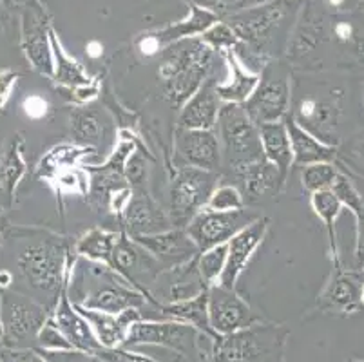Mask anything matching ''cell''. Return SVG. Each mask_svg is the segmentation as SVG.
I'll return each instance as SVG.
<instances>
[{
  "instance_id": "obj_15",
  "label": "cell",
  "mask_w": 364,
  "mask_h": 362,
  "mask_svg": "<svg viewBox=\"0 0 364 362\" xmlns=\"http://www.w3.org/2000/svg\"><path fill=\"white\" fill-rule=\"evenodd\" d=\"M174 165L201 171L220 172L223 165L220 138L214 131L176 129L174 134Z\"/></svg>"
},
{
  "instance_id": "obj_44",
  "label": "cell",
  "mask_w": 364,
  "mask_h": 362,
  "mask_svg": "<svg viewBox=\"0 0 364 362\" xmlns=\"http://www.w3.org/2000/svg\"><path fill=\"white\" fill-rule=\"evenodd\" d=\"M46 362H102L95 353H87L82 350H42V348H35Z\"/></svg>"
},
{
  "instance_id": "obj_12",
  "label": "cell",
  "mask_w": 364,
  "mask_h": 362,
  "mask_svg": "<svg viewBox=\"0 0 364 362\" xmlns=\"http://www.w3.org/2000/svg\"><path fill=\"white\" fill-rule=\"evenodd\" d=\"M214 362H268L276 357L283 339L272 326L247 328L230 335H218Z\"/></svg>"
},
{
  "instance_id": "obj_35",
  "label": "cell",
  "mask_w": 364,
  "mask_h": 362,
  "mask_svg": "<svg viewBox=\"0 0 364 362\" xmlns=\"http://www.w3.org/2000/svg\"><path fill=\"white\" fill-rule=\"evenodd\" d=\"M26 172L24 158H22V139L13 142L9 151L0 159V194L13 199L15 188Z\"/></svg>"
},
{
  "instance_id": "obj_1",
  "label": "cell",
  "mask_w": 364,
  "mask_h": 362,
  "mask_svg": "<svg viewBox=\"0 0 364 362\" xmlns=\"http://www.w3.org/2000/svg\"><path fill=\"white\" fill-rule=\"evenodd\" d=\"M303 2L270 0L223 18L237 38L234 53L248 71L259 75L264 65L284 56Z\"/></svg>"
},
{
  "instance_id": "obj_8",
  "label": "cell",
  "mask_w": 364,
  "mask_h": 362,
  "mask_svg": "<svg viewBox=\"0 0 364 362\" xmlns=\"http://www.w3.org/2000/svg\"><path fill=\"white\" fill-rule=\"evenodd\" d=\"M48 308L22 292L2 290L0 326L2 348H36V339L48 321Z\"/></svg>"
},
{
  "instance_id": "obj_61",
  "label": "cell",
  "mask_w": 364,
  "mask_h": 362,
  "mask_svg": "<svg viewBox=\"0 0 364 362\" xmlns=\"http://www.w3.org/2000/svg\"><path fill=\"white\" fill-rule=\"evenodd\" d=\"M0 348H2V344H0Z\"/></svg>"
},
{
  "instance_id": "obj_3",
  "label": "cell",
  "mask_w": 364,
  "mask_h": 362,
  "mask_svg": "<svg viewBox=\"0 0 364 362\" xmlns=\"http://www.w3.org/2000/svg\"><path fill=\"white\" fill-rule=\"evenodd\" d=\"M216 55L200 36L180 40L164 49L158 76L164 96L172 107H183L205 80L213 76Z\"/></svg>"
},
{
  "instance_id": "obj_28",
  "label": "cell",
  "mask_w": 364,
  "mask_h": 362,
  "mask_svg": "<svg viewBox=\"0 0 364 362\" xmlns=\"http://www.w3.org/2000/svg\"><path fill=\"white\" fill-rule=\"evenodd\" d=\"M221 55H223L225 62H227L228 69H230V78H228V82H223V84L218 82V95H220L223 104L243 105L245 102L252 96L254 89L259 84V75L248 71V69L241 64L240 58H237L236 53H234L232 49L221 53Z\"/></svg>"
},
{
  "instance_id": "obj_10",
  "label": "cell",
  "mask_w": 364,
  "mask_h": 362,
  "mask_svg": "<svg viewBox=\"0 0 364 362\" xmlns=\"http://www.w3.org/2000/svg\"><path fill=\"white\" fill-rule=\"evenodd\" d=\"M51 18L41 0H26L21 9V46L33 69L53 78L55 62L51 51Z\"/></svg>"
},
{
  "instance_id": "obj_30",
  "label": "cell",
  "mask_w": 364,
  "mask_h": 362,
  "mask_svg": "<svg viewBox=\"0 0 364 362\" xmlns=\"http://www.w3.org/2000/svg\"><path fill=\"white\" fill-rule=\"evenodd\" d=\"M158 310L165 319L191 324L210 339L218 337L210 328V323H208V288L193 299H185V301H178V303L158 304Z\"/></svg>"
},
{
  "instance_id": "obj_53",
  "label": "cell",
  "mask_w": 364,
  "mask_h": 362,
  "mask_svg": "<svg viewBox=\"0 0 364 362\" xmlns=\"http://www.w3.org/2000/svg\"><path fill=\"white\" fill-rule=\"evenodd\" d=\"M58 181H60V187L65 188L68 192H76V187H80L82 191H85L84 181H78V178H76L73 172H64V174H60Z\"/></svg>"
},
{
  "instance_id": "obj_29",
  "label": "cell",
  "mask_w": 364,
  "mask_h": 362,
  "mask_svg": "<svg viewBox=\"0 0 364 362\" xmlns=\"http://www.w3.org/2000/svg\"><path fill=\"white\" fill-rule=\"evenodd\" d=\"M259 138L264 159L272 164L284 179L289 178V172L294 165V154L287 124L276 122V124L259 125Z\"/></svg>"
},
{
  "instance_id": "obj_4",
  "label": "cell",
  "mask_w": 364,
  "mask_h": 362,
  "mask_svg": "<svg viewBox=\"0 0 364 362\" xmlns=\"http://www.w3.org/2000/svg\"><path fill=\"white\" fill-rule=\"evenodd\" d=\"M333 44L332 16L321 0H304L287 46V60L294 68L321 64L323 55Z\"/></svg>"
},
{
  "instance_id": "obj_33",
  "label": "cell",
  "mask_w": 364,
  "mask_h": 362,
  "mask_svg": "<svg viewBox=\"0 0 364 362\" xmlns=\"http://www.w3.org/2000/svg\"><path fill=\"white\" fill-rule=\"evenodd\" d=\"M120 238V232H109L104 228H91L85 232L78 243H76V254L82 257L102 263L104 267L111 268L112 252L117 247V241Z\"/></svg>"
},
{
  "instance_id": "obj_47",
  "label": "cell",
  "mask_w": 364,
  "mask_h": 362,
  "mask_svg": "<svg viewBox=\"0 0 364 362\" xmlns=\"http://www.w3.org/2000/svg\"><path fill=\"white\" fill-rule=\"evenodd\" d=\"M0 362H46L35 348H0Z\"/></svg>"
},
{
  "instance_id": "obj_20",
  "label": "cell",
  "mask_w": 364,
  "mask_h": 362,
  "mask_svg": "<svg viewBox=\"0 0 364 362\" xmlns=\"http://www.w3.org/2000/svg\"><path fill=\"white\" fill-rule=\"evenodd\" d=\"M132 239L140 243L145 250L151 252L158 259V263L164 267V270L183 267L200 255L196 243L188 238L185 228L172 227L160 234L140 235V238Z\"/></svg>"
},
{
  "instance_id": "obj_52",
  "label": "cell",
  "mask_w": 364,
  "mask_h": 362,
  "mask_svg": "<svg viewBox=\"0 0 364 362\" xmlns=\"http://www.w3.org/2000/svg\"><path fill=\"white\" fill-rule=\"evenodd\" d=\"M350 49H352V55L355 56V62L364 68V26L359 28L355 26V31H353L352 42H350Z\"/></svg>"
},
{
  "instance_id": "obj_46",
  "label": "cell",
  "mask_w": 364,
  "mask_h": 362,
  "mask_svg": "<svg viewBox=\"0 0 364 362\" xmlns=\"http://www.w3.org/2000/svg\"><path fill=\"white\" fill-rule=\"evenodd\" d=\"M187 4L198 6L223 20L237 13V0H187Z\"/></svg>"
},
{
  "instance_id": "obj_24",
  "label": "cell",
  "mask_w": 364,
  "mask_h": 362,
  "mask_svg": "<svg viewBox=\"0 0 364 362\" xmlns=\"http://www.w3.org/2000/svg\"><path fill=\"white\" fill-rule=\"evenodd\" d=\"M218 80L214 76L207 78L200 89L180 109L178 129H203L214 131L218 124V115L221 109V98L216 91Z\"/></svg>"
},
{
  "instance_id": "obj_5",
  "label": "cell",
  "mask_w": 364,
  "mask_h": 362,
  "mask_svg": "<svg viewBox=\"0 0 364 362\" xmlns=\"http://www.w3.org/2000/svg\"><path fill=\"white\" fill-rule=\"evenodd\" d=\"M218 138L225 167L230 174L264 159L259 127L248 118L241 104H221L218 115Z\"/></svg>"
},
{
  "instance_id": "obj_57",
  "label": "cell",
  "mask_w": 364,
  "mask_h": 362,
  "mask_svg": "<svg viewBox=\"0 0 364 362\" xmlns=\"http://www.w3.org/2000/svg\"><path fill=\"white\" fill-rule=\"evenodd\" d=\"M360 304L364 307V283L360 284Z\"/></svg>"
},
{
  "instance_id": "obj_14",
  "label": "cell",
  "mask_w": 364,
  "mask_h": 362,
  "mask_svg": "<svg viewBox=\"0 0 364 362\" xmlns=\"http://www.w3.org/2000/svg\"><path fill=\"white\" fill-rule=\"evenodd\" d=\"M257 218L259 215L247 212L245 208L228 212L203 208L200 214L191 219V223L185 227V230H187L188 238L196 243L198 250L205 252L208 248L227 245L237 232L243 230Z\"/></svg>"
},
{
  "instance_id": "obj_19",
  "label": "cell",
  "mask_w": 364,
  "mask_h": 362,
  "mask_svg": "<svg viewBox=\"0 0 364 362\" xmlns=\"http://www.w3.org/2000/svg\"><path fill=\"white\" fill-rule=\"evenodd\" d=\"M268 225L270 219L268 218H257L256 221L245 227L243 230L237 232L230 241L227 243V263H225V270L221 274L218 284L225 288L234 290L236 288L237 279L243 274L247 268L248 261L252 257L254 252L257 250L261 243H263L264 235H267Z\"/></svg>"
},
{
  "instance_id": "obj_36",
  "label": "cell",
  "mask_w": 364,
  "mask_h": 362,
  "mask_svg": "<svg viewBox=\"0 0 364 362\" xmlns=\"http://www.w3.org/2000/svg\"><path fill=\"white\" fill-rule=\"evenodd\" d=\"M227 263V245L208 248L198 255V272L208 288L218 284Z\"/></svg>"
},
{
  "instance_id": "obj_9",
  "label": "cell",
  "mask_w": 364,
  "mask_h": 362,
  "mask_svg": "<svg viewBox=\"0 0 364 362\" xmlns=\"http://www.w3.org/2000/svg\"><path fill=\"white\" fill-rule=\"evenodd\" d=\"M220 174L193 167H178L168 188V219L174 228H185L207 207Z\"/></svg>"
},
{
  "instance_id": "obj_54",
  "label": "cell",
  "mask_w": 364,
  "mask_h": 362,
  "mask_svg": "<svg viewBox=\"0 0 364 362\" xmlns=\"http://www.w3.org/2000/svg\"><path fill=\"white\" fill-rule=\"evenodd\" d=\"M270 2V0H237V11H243L248 8H256V6H263Z\"/></svg>"
},
{
  "instance_id": "obj_45",
  "label": "cell",
  "mask_w": 364,
  "mask_h": 362,
  "mask_svg": "<svg viewBox=\"0 0 364 362\" xmlns=\"http://www.w3.org/2000/svg\"><path fill=\"white\" fill-rule=\"evenodd\" d=\"M98 358L102 362H160L156 358H151L147 355L134 353V351H127L125 348H100L97 350Z\"/></svg>"
},
{
  "instance_id": "obj_49",
  "label": "cell",
  "mask_w": 364,
  "mask_h": 362,
  "mask_svg": "<svg viewBox=\"0 0 364 362\" xmlns=\"http://www.w3.org/2000/svg\"><path fill=\"white\" fill-rule=\"evenodd\" d=\"M49 105L42 96H29L24 102V112L33 119H41L48 115Z\"/></svg>"
},
{
  "instance_id": "obj_2",
  "label": "cell",
  "mask_w": 364,
  "mask_h": 362,
  "mask_svg": "<svg viewBox=\"0 0 364 362\" xmlns=\"http://www.w3.org/2000/svg\"><path fill=\"white\" fill-rule=\"evenodd\" d=\"M68 265V245L53 234L29 239L16 257V272L28 288L29 297L44 304L49 312L56 307L62 288L71 277Z\"/></svg>"
},
{
  "instance_id": "obj_34",
  "label": "cell",
  "mask_w": 364,
  "mask_h": 362,
  "mask_svg": "<svg viewBox=\"0 0 364 362\" xmlns=\"http://www.w3.org/2000/svg\"><path fill=\"white\" fill-rule=\"evenodd\" d=\"M310 205H312V211L316 212L317 218L321 219L328 232V241H330V252L333 255V261H339V254H337V238H336V219L337 215L343 211V205L337 199V196L333 194L332 188H326V191L314 192L312 198H310Z\"/></svg>"
},
{
  "instance_id": "obj_42",
  "label": "cell",
  "mask_w": 364,
  "mask_h": 362,
  "mask_svg": "<svg viewBox=\"0 0 364 362\" xmlns=\"http://www.w3.org/2000/svg\"><path fill=\"white\" fill-rule=\"evenodd\" d=\"M124 176L125 181L129 183L131 188H141L147 183V176H149V167H147V159L141 152L134 151L125 161L124 167Z\"/></svg>"
},
{
  "instance_id": "obj_60",
  "label": "cell",
  "mask_w": 364,
  "mask_h": 362,
  "mask_svg": "<svg viewBox=\"0 0 364 362\" xmlns=\"http://www.w3.org/2000/svg\"><path fill=\"white\" fill-rule=\"evenodd\" d=\"M0 299H2V290H0Z\"/></svg>"
},
{
  "instance_id": "obj_23",
  "label": "cell",
  "mask_w": 364,
  "mask_h": 362,
  "mask_svg": "<svg viewBox=\"0 0 364 362\" xmlns=\"http://www.w3.org/2000/svg\"><path fill=\"white\" fill-rule=\"evenodd\" d=\"M145 295L141 292L134 290L131 284L122 279L120 275H111L107 279V283L100 284L85 299L82 303H75L78 307L89 308V310H98L105 312V314L118 315L125 310L131 308H144L145 307Z\"/></svg>"
},
{
  "instance_id": "obj_25",
  "label": "cell",
  "mask_w": 364,
  "mask_h": 362,
  "mask_svg": "<svg viewBox=\"0 0 364 362\" xmlns=\"http://www.w3.org/2000/svg\"><path fill=\"white\" fill-rule=\"evenodd\" d=\"M75 307L85 317L102 348L122 346L125 337H127L129 328L138 321H144L138 308H131V310H125L118 315H112L105 314V312L89 310V308L78 307V304H75Z\"/></svg>"
},
{
  "instance_id": "obj_48",
  "label": "cell",
  "mask_w": 364,
  "mask_h": 362,
  "mask_svg": "<svg viewBox=\"0 0 364 362\" xmlns=\"http://www.w3.org/2000/svg\"><path fill=\"white\" fill-rule=\"evenodd\" d=\"M16 80H18V73L15 71H0V111L6 107V104L11 98V91L16 85Z\"/></svg>"
},
{
  "instance_id": "obj_56",
  "label": "cell",
  "mask_w": 364,
  "mask_h": 362,
  "mask_svg": "<svg viewBox=\"0 0 364 362\" xmlns=\"http://www.w3.org/2000/svg\"><path fill=\"white\" fill-rule=\"evenodd\" d=\"M6 6H8V0H0V18H2V13H4Z\"/></svg>"
},
{
  "instance_id": "obj_31",
  "label": "cell",
  "mask_w": 364,
  "mask_h": 362,
  "mask_svg": "<svg viewBox=\"0 0 364 362\" xmlns=\"http://www.w3.org/2000/svg\"><path fill=\"white\" fill-rule=\"evenodd\" d=\"M71 136L85 149H98L107 136L105 119L97 109L78 107L71 111Z\"/></svg>"
},
{
  "instance_id": "obj_13",
  "label": "cell",
  "mask_w": 364,
  "mask_h": 362,
  "mask_svg": "<svg viewBox=\"0 0 364 362\" xmlns=\"http://www.w3.org/2000/svg\"><path fill=\"white\" fill-rule=\"evenodd\" d=\"M111 270H114L122 279H125L134 290L141 292L147 297V301L154 303L156 307L160 304L152 299L149 288L160 279L164 267L158 263V259L151 252L145 250L140 243L129 238L125 232H120L117 247L112 252Z\"/></svg>"
},
{
  "instance_id": "obj_59",
  "label": "cell",
  "mask_w": 364,
  "mask_h": 362,
  "mask_svg": "<svg viewBox=\"0 0 364 362\" xmlns=\"http://www.w3.org/2000/svg\"><path fill=\"white\" fill-rule=\"evenodd\" d=\"M363 104H364V91H363Z\"/></svg>"
},
{
  "instance_id": "obj_39",
  "label": "cell",
  "mask_w": 364,
  "mask_h": 362,
  "mask_svg": "<svg viewBox=\"0 0 364 362\" xmlns=\"http://www.w3.org/2000/svg\"><path fill=\"white\" fill-rule=\"evenodd\" d=\"M205 208L218 212L240 211V208H245L243 196H241L240 188L234 185H218Z\"/></svg>"
},
{
  "instance_id": "obj_55",
  "label": "cell",
  "mask_w": 364,
  "mask_h": 362,
  "mask_svg": "<svg viewBox=\"0 0 364 362\" xmlns=\"http://www.w3.org/2000/svg\"><path fill=\"white\" fill-rule=\"evenodd\" d=\"M13 284V274L9 270H0V290H8Z\"/></svg>"
},
{
  "instance_id": "obj_22",
  "label": "cell",
  "mask_w": 364,
  "mask_h": 362,
  "mask_svg": "<svg viewBox=\"0 0 364 362\" xmlns=\"http://www.w3.org/2000/svg\"><path fill=\"white\" fill-rule=\"evenodd\" d=\"M232 176L236 178L245 205H259L276 198L287 183L281 172L272 164H268L267 159L248 165L234 172Z\"/></svg>"
},
{
  "instance_id": "obj_7",
  "label": "cell",
  "mask_w": 364,
  "mask_h": 362,
  "mask_svg": "<svg viewBox=\"0 0 364 362\" xmlns=\"http://www.w3.org/2000/svg\"><path fill=\"white\" fill-rule=\"evenodd\" d=\"M292 107V75L289 65L274 60L259 73V84L243 104L245 112L259 127L284 122Z\"/></svg>"
},
{
  "instance_id": "obj_38",
  "label": "cell",
  "mask_w": 364,
  "mask_h": 362,
  "mask_svg": "<svg viewBox=\"0 0 364 362\" xmlns=\"http://www.w3.org/2000/svg\"><path fill=\"white\" fill-rule=\"evenodd\" d=\"M336 161L364 179V132L348 138L341 147H337Z\"/></svg>"
},
{
  "instance_id": "obj_27",
  "label": "cell",
  "mask_w": 364,
  "mask_h": 362,
  "mask_svg": "<svg viewBox=\"0 0 364 362\" xmlns=\"http://www.w3.org/2000/svg\"><path fill=\"white\" fill-rule=\"evenodd\" d=\"M287 131H289L290 147H292L294 164L296 165H312V164H332L336 161L337 147L323 144L321 139L304 131L303 127L294 122L290 116L284 118Z\"/></svg>"
},
{
  "instance_id": "obj_6",
  "label": "cell",
  "mask_w": 364,
  "mask_h": 362,
  "mask_svg": "<svg viewBox=\"0 0 364 362\" xmlns=\"http://www.w3.org/2000/svg\"><path fill=\"white\" fill-rule=\"evenodd\" d=\"M343 100V89L323 85L306 95L297 96L296 102L292 100L294 107H290L289 116L323 144L337 147L341 144Z\"/></svg>"
},
{
  "instance_id": "obj_43",
  "label": "cell",
  "mask_w": 364,
  "mask_h": 362,
  "mask_svg": "<svg viewBox=\"0 0 364 362\" xmlns=\"http://www.w3.org/2000/svg\"><path fill=\"white\" fill-rule=\"evenodd\" d=\"M36 348H42V350H71V344L65 341L64 335L56 330L51 319L48 317L41 334H38V339H36Z\"/></svg>"
},
{
  "instance_id": "obj_32",
  "label": "cell",
  "mask_w": 364,
  "mask_h": 362,
  "mask_svg": "<svg viewBox=\"0 0 364 362\" xmlns=\"http://www.w3.org/2000/svg\"><path fill=\"white\" fill-rule=\"evenodd\" d=\"M49 38H51L53 62H55V75H53V80H56L58 84L69 89H78L91 84L92 80L87 76L84 65L65 51L60 38H58V35H56V31L53 28L51 33H49Z\"/></svg>"
},
{
  "instance_id": "obj_26",
  "label": "cell",
  "mask_w": 364,
  "mask_h": 362,
  "mask_svg": "<svg viewBox=\"0 0 364 362\" xmlns=\"http://www.w3.org/2000/svg\"><path fill=\"white\" fill-rule=\"evenodd\" d=\"M360 284L357 275L344 272L337 261L336 272L319 297V308L341 314L355 312L360 307Z\"/></svg>"
},
{
  "instance_id": "obj_51",
  "label": "cell",
  "mask_w": 364,
  "mask_h": 362,
  "mask_svg": "<svg viewBox=\"0 0 364 362\" xmlns=\"http://www.w3.org/2000/svg\"><path fill=\"white\" fill-rule=\"evenodd\" d=\"M357 221V241H355V261L360 268H364V192H363V207L355 215Z\"/></svg>"
},
{
  "instance_id": "obj_40",
  "label": "cell",
  "mask_w": 364,
  "mask_h": 362,
  "mask_svg": "<svg viewBox=\"0 0 364 362\" xmlns=\"http://www.w3.org/2000/svg\"><path fill=\"white\" fill-rule=\"evenodd\" d=\"M200 38L203 40L205 44L210 46L216 53H225L230 51V49L234 51V48L237 46L236 35H234V31L230 29V26H228L227 22H223V20H220V22H216L214 26H210Z\"/></svg>"
},
{
  "instance_id": "obj_11",
  "label": "cell",
  "mask_w": 364,
  "mask_h": 362,
  "mask_svg": "<svg viewBox=\"0 0 364 362\" xmlns=\"http://www.w3.org/2000/svg\"><path fill=\"white\" fill-rule=\"evenodd\" d=\"M200 330L187 323L180 321H138L132 324L127 331L122 346H136V344H151V346H164L174 350L176 353L185 357L198 358L201 355L200 350Z\"/></svg>"
},
{
  "instance_id": "obj_17",
  "label": "cell",
  "mask_w": 364,
  "mask_h": 362,
  "mask_svg": "<svg viewBox=\"0 0 364 362\" xmlns=\"http://www.w3.org/2000/svg\"><path fill=\"white\" fill-rule=\"evenodd\" d=\"M191 15L187 18L180 20V22H172V24L165 26L160 29H152V31L144 33L140 38L136 40V49L145 56L158 55L164 53L165 48L176 44L180 40L194 38V36H201L207 31L210 26L220 22L216 15L205 11V9L198 8V6H191Z\"/></svg>"
},
{
  "instance_id": "obj_50",
  "label": "cell",
  "mask_w": 364,
  "mask_h": 362,
  "mask_svg": "<svg viewBox=\"0 0 364 362\" xmlns=\"http://www.w3.org/2000/svg\"><path fill=\"white\" fill-rule=\"evenodd\" d=\"M323 6L333 15H344V13H352L359 9L364 4V0H321Z\"/></svg>"
},
{
  "instance_id": "obj_41",
  "label": "cell",
  "mask_w": 364,
  "mask_h": 362,
  "mask_svg": "<svg viewBox=\"0 0 364 362\" xmlns=\"http://www.w3.org/2000/svg\"><path fill=\"white\" fill-rule=\"evenodd\" d=\"M85 154L84 149H73V147H55L44 159H42L38 172L41 176H53L56 172V167H64V165L75 161V158Z\"/></svg>"
},
{
  "instance_id": "obj_18",
  "label": "cell",
  "mask_w": 364,
  "mask_h": 362,
  "mask_svg": "<svg viewBox=\"0 0 364 362\" xmlns=\"http://www.w3.org/2000/svg\"><path fill=\"white\" fill-rule=\"evenodd\" d=\"M122 225L129 238L152 235L172 228L168 214L156 203L147 188H132L127 207L122 212Z\"/></svg>"
},
{
  "instance_id": "obj_16",
  "label": "cell",
  "mask_w": 364,
  "mask_h": 362,
  "mask_svg": "<svg viewBox=\"0 0 364 362\" xmlns=\"http://www.w3.org/2000/svg\"><path fill=\"white\" fill-rule=\"evenodd\" d=\"M259 321L252 308L230 288H208V323L216 335H230L247 330Z\"/></svg>"
},
{
  "instance_id": "obj_58",
  "label": "cell",
  "mask_w": 364,
  "mask_h": 362,
  "mask_svg": "<svg viewBox=\"0 0 364 362\" xmlns=\"http://www.w3.org/2000/svg\"><path fill=\"white\" fill-rule=\"evenodd\" d=\"M0 247H2V235H0Z\"/></svg>"
},
{
  "instance_id": "obj_37",
  "label": "cell",
  "mask_w": 364,
  "mask_h": 362,
  "mask_svg": "<svg viewBox=\"0 0 364 362\" xmlns=\"http://www.w3.org/2000/svg\"><path fill=\"white\" fill-rule=\"evenodd\" d=\"M337 176H339V171L333 164L304 165L303 172H301V183L310 194H314V192L332 188Z\"/></svg>"
},
{
  "instance_id": "obj_21",
  "label": "cell",
  "mask_w": 364,
  "mask_h": 362,
  "mask_svg": "<svg viewBox=\"0 0 364 362\" xmlns=\"http://www.w3.org/2000/svg\"><path fill=\"white\" fill-rule=\"evenodd\" d=\"M68 288L69 279L65 287L62 288L60 299H58L56 307L51 310V317L49 319L56 326V330L60 331L65 337V341L71 344V348L87 351V353H97V350L102 348L100 343H98V339L92 334L91 326H89L84 315L76 310L75 304H71V301H69Z\"/></svg>"
}]
</instances>
